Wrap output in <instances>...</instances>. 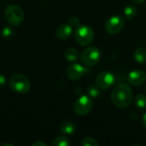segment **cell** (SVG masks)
<instances>
[{
	"label": "cell",
	"instance_id": "obj_1",
	"mask_svg": "<svg viewBox=\"0 0 146 146\" xmlns=\"http://www.w3.org/2000/svg\"><path fill=\"white\" fill-rule=\"evenodd\" d=\"M133 101V92L127 84L117 85L111 92V102L118 108L124 109L128 107Z\"/></svg>",
	"mask_w": 146,
	"mask_h": 146
},
{
	"label": "cell",
	"instance_id": "obj_2",
	"mask_svg": "<svg viewBox=\"0 0 146 146\" xmlns=\"http://www.w3.org/2000/svg\"><path fill=\"white\" fill-rule=\"evenodd\" d=\"M9 85L13 92L21 94L28 92L31 88V83L28 78L23 74H14L10 77Z\"/></svg>",
	"mask_w": 146,
	"mask_h": 146
},
{
	"label": "cell",
	"instance_id": "obj_3",
	"mask_svg": "<svg viewBox=\"0 0 146 146\" xmlns=\"http://www.w3.org/2000/svg\"><path fill=\"white\" fill-rule=\"evenodd\" d=\"M5 20L14 27L19 26L24 20V12L22 9L15 4H10L4 10Z\"/></svg>",
	"mask_w": 146,
	"mask_h": 146
},
{
	"label": "cell",
	"instance_id": "obj_4",
	"mask_svg": "<svg viewBox=\"0 0 146 146\" xmlns=\"http://www.w3.org/2000/svg\"><path fill=\"white\" fill-rule=\"evenodd\" d=\"M74 37L78 44L82 46H86L93 41L94 33L92 27L86 25H80L77 27L74 32Z\"/></svg>",
	"mask_w": 146,
	"mask_h": 146
},
{
	"label": "cell",
	"instance_id": "obj_5",
	"mask_svg": "<svg viewBox=\"0 0 146 146\" xmlns=\"http://www.w3.org/2000/svg\"><path fill=\"white\" fill-rule=\"evenodd\" d=\"M101 58V52L100 50L95 46H90L85 49L81 55L80 59L83 64L86 66H94L96 65Z\"/></svg>",
	"mask_w": 146,
	"mask_h": 146
},
{
	"label": "cell",
	"instance_id": "obj_6",
	"mask_svg": "<svg viewBox=\"0 0 146 146\" xmlns=\"http://www.w3.org/2000/svg\"><path fill=\"white\" fill-rule=\"evenodd\" d=\"M92 109V100L90 96L83 95L80 97L74 104V110L76 115L84 116L88 115Z\"/></svg>",
	"mask_w": 146,
	"mask_h": 146
},
{
	"label": "cell",
	"instance_id": "obj_7",
	"mask_svg": "<svg viewBox=\"0 0 146 146\" xmlns=\"http://www.w3.org/2000/svg\"><path fill=\"white\" fill-rule=\"evenodd\" d=\"M115 80H115V74L112 72L106 70L98 74V75L96 78L95 84L101 90H106V89H110V87H112L115 85Z\"/></svg>",
	"mask_w": 146,
	"mask_h": 146
},
{
	"label": "cell",
	"instance_id": "obj_8",
	"mask_svg": "<svg viewBox=\"0 0 146 146\" xmlns=\"http://www.w3.org/2000/svg\"><path fill=\"white\" fill-rule=\"evenodd\" d=\"M125 21L120 15L111 16L105 23V30L110 34H116L119 33L124 27Z\"/></svg>",
	"mask_w": 146,
	"mask_h": 146
},
{
	"label": "cell",
	"instance_id": "obj_9",
	"mask_svg": "<svg viewBox=\"0 0 146 146\" xmlns=\"http://www.w3.org/2000/svg\"><path fill=\"white\" fill-rule=\"evenodd\" d=\"M89 69L79 63L71 64L67 69V75L72 80H80Z\"/></svg>",
	"mask_w": 146,
	"mask_h": 146
},
{
	"label": "cell",
	"instance_id": "obj_10",
	"mask_svg": "<svg viewBox=\"0 0 146 146\" xmlns=\"http://www.w3.org/2000/svg\"><path fill=\"white\" fill-rule=\"evenodd\" d=\"M146 80L145 73L142 70H133L129 73L127 76V81L130 85L139 86L143 85Z\"/></svg>",
	"mask_w": 146,
	"mask_h": 146
},
{
	"label": "cell",
	"instance_id": "obj_11",
	"mask_svg": "<svg viewBox=\"0 0 146 146\" xmlns=\"http://www.w3.org/2000/svg\"><path fill=\"white\" fill-rule=\"evenodd\" d=\"M73 33L72 26L69 24H62L56 30V35L60 39H68Z\"/></svg>",
	"mask_w": 146,
	"mask_h": 146
},
{
	"label": "cell",
	"instance_id": "obj_12",
	"mask_svg": "<svg viewBox=\"0 0 146 146\" xmlns=\"http://www.w3.org/2000/svg\"><path fill=\"white\" fill-rule=\"evenodd\" d=\"M60 131L63 134H73L75 131V125L71 121H65L60 126Z\"/></svg>",
	"mask_w": 146,
	"mask_h": 146
},
{
	"label": "cell",
	"instance_id": "obj_13",
	"mask_svg": "<svg viewBox=\"0 0 146 146\" xmlns=\"http://www.w3.org/2000/svg\"><path fill=\"white\" fill-rule=\"evenodd\" d=\"M133 57L136 62L144 63L146 62V50L144 48H138L133 52Z\"/></svg>",
	"mask_w": 146,
	"mask_h": 146
},
{
	"label": "cell",
	"instance_id": "obj_14",
	"mask_svg": "<svg viewBox=\"0 0 146 146\" xmlns=\"http://www.w3.org/2000/svg\"><path fill=\"white\" fill-rule=\"evenodd\" d=\"M64 57L68 62H74L78 59L79 52L75 48H68L64 52Z\"/></svg>",
	"mask_w": 146,
	"mask_h": 146
},
{
	"label": "cell",
	"instance_id": "obj_15",
	"mask_svg": "<svg viewBox=\"0 0 146 146\" xmlns=\"http://www.w3.org/2000/svg\"><path fill=\"white\" fill-rule=\"evenodd\" d=\"M135 106L139 110H145L146 109V96L144 94L138 95L134 99Z\"/></svg>",
	"mask_w": 146,
	"mask_h": 146
},
{
	"label": "cell",
	"instance_id": "obj_16",
	"mask_svg": "<svg viewBox=\"0 0 146 146\" xmlns=\"http://www.w3.org/2000/svg\"><path fill=\"white\" fill-rule=\"evenodd\" d=\"M52 145L54 146H68L70 145V142L67 137L58 136L54 139V141L52 142Z\"/></svg>",
	"mask_w": 146,
	"mask_h": 146
},
{
	"label": "cell",
	"instance_id": "obj_17",
	"mask_svg": "<svg viewBox=\"0 0 146 146\" xmlns=\"http://www.w3.org/2000/svg\"><path fill=\"white\" fill-rule=\"evenodd\" d=\"M137 15V9L134 6L129 5L124 9V15L127 19H133Z\"/></svg>",
	"mask_w": 146,
	"mask_h": 146
},
{
	"label": "cell",
	"instance_id": "obj_18",
	"mask_svg": "<svg viewBox=\"0 0 146 146\" xmlns=\"http://www.w3.org/2000/svg\"><path fill=\"white\" fill-rule=\"evenodd\" d=\"M87 93L91 98H98L101 95V89L98 86H89Z\"/></svg>",
	"mask_w": 146,
	"mask_h": 146
},
{
	"label": "cell",
	"instance_id": "obj_19",
	"mask_svg": "<svg viewBox=\"0 0 146 146\" xmlns=\"http://www.w3.org/2000/svg\"><path fill=\"white\" fill-rule=\"evenodd\" d=\"M81 145L83 146H98L99 144L95 139L88 137V138H86L82 140Z\"/></svg>",
	"mask_w": 146,
	"mask_h": 146
},
{
	"label": "cell",
	"instance_id": "obj_20",
	"mask_svg": "<svg viewBox=\"0 0 146 146\" xmlns=\"http://www.w3.org/2000/svg\"><path fill=\"white\" fill-rule=\"evenodd\" d=\"M68 22H69V25L72 26V27H78V26H80V20L76 16L70 17Z\"/></svg>",
	"mask_w": 146,
	"mask_h": 146
},
{
	"label": "cell",
	"instance_id": "obj_21",
	"mask_svg": "<svg viewBox=\"0 0 146 146\" xmlns=\"http://www.w3.org/2000/svg\"><path fill=\"white\" fill-rule=\"evenodd\" d=\"M2 34L4 38H9L10 37L12 34H13V31L10 27H5L3 29V32H2Z\"/></svg>",
	"mask_w": 146,
	"mask_h": 146
},
{
	"label": "cell",
	"instance_id": "obj_22",
	"mask_svg": "<svg viewBox=\"0 0 146 146\" xmlns=\"http://www.w3.org/2000/svg\"><path fill=\"white\" fill-rule=\"evenodd\" d=\"M5 84H6V79H5V77L3 74H0V88L4 87Z\"/></svg>",
	"mask_w": 146,
	"mask_h": 146
},
{
	"label": "cell",
	"instance_id": "obj_23",
	"mask_svg": "<svg viewBox=\"0 0 146 146\" xmlns=\"http://www.w3.org/2000/svg\"><path fill=\"white\" fill-rule=\"evenodd\" d=\"M142 121H143V126H144V127L146 129V113L143 115V120H142Z\"/></svg>",
	"mask_w": 146,
	"mask_h": 146
},
{
	"label": "cell",
	"instance_id": "obj_24",
	"mask_svg": "<svg viewBox=\"0 0 146 146\" xmlns=\"http://www.w3.org/2000/svg\"><path fill=\"white\" fill-rule=\"evenodd\" d=\"M33 145H43V146H46V144L45 143H43V142H35L33 144Z\"/></svg>",
	"mask_w": 146,
	"mask_h": 146
},
{
	"label": "cell",
	"instance_id": "obj_25",
	"mask_svg": "<svg viewBox=\"0 0 146 146\" xmlns=\"http://www.w3.org/2000/svg\"><path fill=\"white\" fill-rule=\"evenodd\" d=\"M133 3H138V4H141V3H143L145 0H132Z\"/></svg>",
	"mask_w": 146,
	"mask_h": 146
},
{
	"label": "cell",
	"instance_id": "obj_26",
	"mask_svg": "<svg viewBox=\"0 0 146 146\" xmlns=\"http://www.w3.org/2000/svg\"><path fill=\"white\" fill-rule=\"evenodd\" d=\"M145 91H146V88H145Z\"/></svg>",
	"mask_w": 146,
	"mask_h": 146
}]
</instances>
